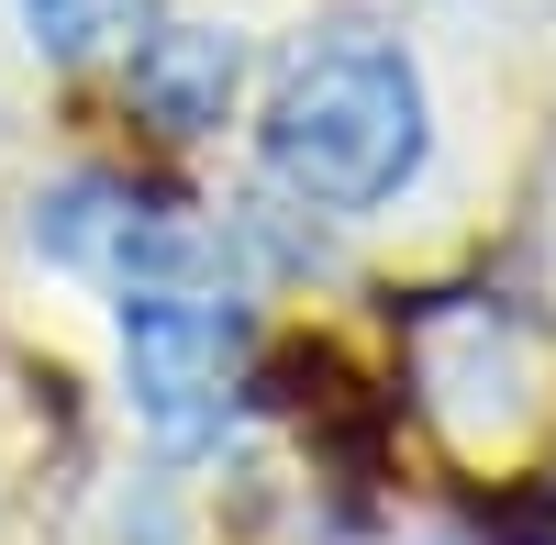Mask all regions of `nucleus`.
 Masks as SVG:
<instances>
[{
    "label": "nucleus",
    "instance_id": "obj_3",
    "mask_svg": "<svg viewBox=\"0 0 556 545\" xmlns=\"http://www.w3.org/2000/svg\"><path fill=\"white\" fill-rule=\"evenodd\" d=\"M34 245L56 267H78V279H101V290L223 279V235H201L178 201L134 190V178H101V167H78V178H56V190L34 201Z\"/></svg>",
    "mask_w": 556,
    "mask_h": 545
},
{
    "label": "nucleus",
    "instance_id": "obj_6",
    "mask_svg": "<svg viewBox=\"0 0 556 545\" xmlns=\"http://www.w3.org/2000/svg\"><path fill=\"white\" fill-rule=\"evenodd\" d=\"M23 34H34V56L78 67V56H101V45L146 34V0H23Z\"/></svg>",
    "mask_w": 556,
    "mask_h": 545
},
{
    "label": "nucleus",
    "instance_id": "obj_5",
    "mask_svg": "<svg viewBox=\"0 0 556 545\" xmlns=\"http://www.w3.org/2000/svg\"><path fill=\"white\" fill-rule=\"evenodd\" d=\"M235 78H245V45L223 34V23H156V34H134V112H146L167 145H201V134H223V112H235Z\"/></svg>",
    "mask_w": 556,
    "mask_h": 545
},
{
    "label": "nucleus",
    "instance_id": "obj_1",
    "mask_svg": "<svg viewBox=\"0 0 556 545\" xmlns=\"http://www.w3.org/2000/svg\"><path fill=\"white\" fill-rule=\"evenodd\" d=\"M424 167V78L379 34H323L267 101V178L312 212H379Z\"/></svg>",
    "mask_w": 556,
    "mask_h": 545
},
{
    "label": "nucleus",
    "instance_id": "obj_4",
    "mask_svg": "<svg viewBox=\"0 0 556 545\" xmlns=\"http://www.w3.org/2000/svg\"><path fill=\"white\" fill-rule=\"evenodd\" d=\"M412 379H424V413L456 434V445H490L534 413V356H523V324L490 301H434L412 324Z\"/></svg>",
    "mask_w": 556,
    "mask_h": 545
},
{
    "label": "nucleus",
    "instance_id": "obj_2",
    "mask_svg": "<svg viewBox=\"0 0 556 545\" xmlns=\"http://www.w3.org/2000/svg\"><path fill=\"white\" fill-rule=\"evenodd\" d=\"M245 356L256 324L245 301H223L212 279H178V290H123V379H134V413L167 457H190L235 423L245 401Z\"/></svg>",
    "mask_w": 556,
    "mask_h": 545
}]
</instances>
